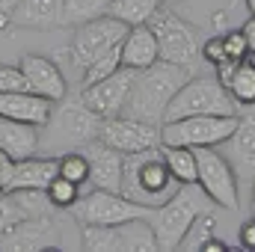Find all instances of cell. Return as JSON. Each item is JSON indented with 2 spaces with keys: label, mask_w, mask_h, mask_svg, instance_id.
<instances>
[{
  "label": "cell",
  "mask_w": 255,
  "mask_h": 252,
  "mask_svg": "<svg viewBox=\"0 0 255 252\" xmlns=\"http://www.w3.org/2000/svg\"><path fill=\"white\" fill-rule=\"evenodd\" d=\"M190 74H193L190 68L163 63V60H157L154 65H148L142 71H136L133 74V83H130V92H128L122 116L160 125L163 116H166V107H169L172 95L190 80Z\"/></svg>",
  "instance_id": "cell-1"
},
{
  "label": "cell",
  "mask_w": 255,
  "mask_h": 252,
  "mask_svg": "<svg viewBox=\"0 0 255 252\" xmlns=\"http://www.w3.org/2000/svg\"><path fill=\"white\" fill-rule=\"evenodd\" d=\"M178 187V181L172 178L160 145L157 148H145V151H133L125 154V166H122V187L119 193L145 208H157L163 205Z\"/></svg>",
  "instance_id": "cell-2"
},
{
  "label": "cell",
  "mask_w": 255,
  "mask_h": 252,
  "mask_svg": "<svg viewBox=\"0 0 255 252\" xmlns=\"http://www.w3.org/2000/svg\"><path fill=\"white\" fill-rule=\"evenodd\" d=\"M101 130V119L80 101L65 95L57 110H51V119L39 127V151L42 154H63L71 148H83L89 139H95Z\"/></svg>",
  "instance_id": "cell-3"
},
{
  "label": "cell",
  "mask_w": 255,
  "mask_h": 252,
  "mask_svg": "<svg viewBox=\"0 0 255 252\" xmlns=\"http://www.w3.org/2000/svg\"><path fill=\"white\" fill-rule=\"evenodd\" d=\"M208 211H217V205L199 184H178L175 193L163 205H157L151 220H148L154 229V238H157V250H178L190 223L199 214H208Z\"/></svg>",
  "instance_id": "cell-4"
},
{
  "label": "cell",
  "mask_w": 255,
  "mask_h": 252,
  "mask_svg": "<svg viewBox=\"0 0 255 252\" xmlns=\"http://www.w3.org/2000/svg\"><path fill=\"white\" fill-rule=\"evenodd\" d=\"M202 113H214V116H238V104L229 95V89L217 80V74H202L193 77L172 95L163 122L172 119H184V116H202ZM160 122V125H163Z\"/></svg>",
  "instance_id": "cell-5"
},
{
  "label": "cell",
  "mask_w": 255,
  "mask_h": 252,
  "mask_svg": "<svg viewBox=\"0 0 255 252\" xmlns=\"http://www.w3.org/2000/svg\"><path fill=\"white\" fill-rule=\"evenodd\" d=\"M80 250L86 252H157L154 229L145 217L113 226H80Z\"/></svg>",
  "instance_id": "cell-6"
},
{
  "label": "cell",
  "mask_w": 255,
  "mask_h": 252,
  "mask_svg": "<svg viewBox=\"0 0 255 252\" xmlns=\"http://www.w3.org/2000/svg\"><path fill=\"white\" fill-rule=\"evenodd\" d=\"M148 27H151L154 39H157V60L172 65H184V68H193L202 60V42H199L196 30L184 18H178L175 12L160 6L148 18Z\"/></svg>",
  "instance_id": "cell-7"
},
{
  "label": "cell",
  "mask_w": 255,
  "mask_h": 252,
  "mask_svg": "<svg viewBox=\"0 0 255 252\" xmlns=\"http://www.w3.org/2000/svg\"><path fill=\"white\" fill-rule=\"evenodd\" d=\"M238 125V116H184L160 125V145H187V148H202V145H220L229 139V133Z\"/></svg>",
  "instance_id": "cell-8"
},
{
  "label": "cell",
  "mask_w": 255,
  "mask_h": 252,
  "mask_svg": "<svg viewBox=\"0 0 255 252\" xmlns=\"http://www.w3.org/2000/svg\"><path fill=\"white\" fill-rule=\"evenodd\" d=\"M193 151H196V184L211 196V202L217 208L238 211L241 184H238V175H235L232 163L217 151V145H202V148H193Z\"/></svg>",
  "instance_id": "cell-9"
},
{
  "label": "cell",
  "mask_w": 255,
  "mask_h": 252,
  "mask_svg": "<svg viewBox=\"0 0 255 252\" xmlns=\"http://www.w3.org/2000/svg\"><path fill=\"white\" fill-rule=\"evenodd\" d=\"M71 211H74L77 226H113V223H125V220H136V217L151 220V214H154V208L136 205V202L125 199L122 193H110V190L98 187L80 196Z\"/></svg>",
  "instance_id": "cell-10"
},
{
  "label": "cell",
  "mask_w": 255,
  "mask_h": 252,
  "mask_svg": "<svg viewBox=\"0 0 255 252\" xmlns=\"http://www.w3.org/2000/svg\"><path fill=\"white\" fill-rule=\"evenodd\" d=\"M128 27L122 21L110 18V15H101V18H92V21H83L77 24L74 36H71V65L77 71H83L86 65H92L101 54H107L113 45H119L125 39Z\"/></svg>",
  "instance_id": "cell-11"
},
{
  "label": "cell",
  "mask_w": 255,
  "mask_h": 252,
  "mask_svg": "<svg viewBox=\"0 0 255 252\" xmlns=\"http://www.w3.org/2000/svg\"><path fill=\"white\" fill-rule=\"evenodd\" d=\"M133 68H116L110 77L98 80V83H89V86H80V101L98 116V119H113V116H122L128 101V92H130V83H133Z\"/></svg>",
  "instance_id": "cell-12"
},
{
  "label": "cell",
  "mask_w": 255,
  "mask_h": 252,
  "mask_svg": "<svg viewBox=\"0 0 255 252\" xmlns=\"http://www.w3.org/2000/svg\"><path fill=\"white\" fill-rule=\"evenodd\" d=\"M98 139L122 154H133V151H145V148L160 145V125L139 122L130 116H113V119H101Z\"/></svg>",
  "instance_id": "cell-13"
},
{
  "label": "cell",
  "mask_w": 255,
  "mask_h": 252,
  "mask_svg": "<svg viewBox=\"0 0 255 252\" xmlns=\"http://www.w3.org/2000/svg\"><path fill=\"white\" fill-rule=\"evenodd\" d=\"M220 154L232 163L235 175H238V184L244 187H253L255 181V104L238 116V125L229 133L226 142H220Z\"/></svg>",
  "instance_id": "cell-14"
},
{
  "label": "cell",
  "mask_w": 255,
  "mask_h": 252,
  "mask_svg": "<svg viewBox=\"0 0 255 252\" xmlns=\"http://www.w3.org/2000/svg\"><path fill=\"white\" fill-rule=\"evenodd\" d=\"M57 238V229L51 223L48 214L39 217H21L18 223H12L9 229L0 232V252H36V250H57V244L51 241Z\"/></svg>",
  "instance_id": "cell-15"
},
{
  "label": "cell",
  "mask_w": 255,
  "mask_h": 252,
  "mask_svg": "<svg viewBox=\"0 0 255 252\" xmlns=\"http://www.w3.org/2000/svg\"><path fill=\"white\" fill-rule=\"evenodd\" d=\"M89 160V181L92 187L98 190H110V193H119L122 187V166H125V154L110 148L107 142H101L98 136L89 139L83 148H80Z\"/></svg>",
  "instance_id": "cell-16"
},
{
  "label": "cell",
  "mask_w": 255,
  "mask_h": 252,
  "mask_svg": "<svg viewBox=\"0 0 255 252\" xmlns=\"http://www.w3.org/2000/svg\"><path fill=\"white\" fill-rule=\"evenodd\" d=\"M18 65H21V71L27 77L30 92L45 95L51 101H63L68 95V80H65V74L60 71V65L54 60H48L42 54H24Z\"/></svg>",
  "instance_id": "cell-17"
},
{
  "label": "cell",
  "mask_w": 255,
  "mask_h": 252,
  "mask_svg": "<svg viewBox=\"0 0 255 252\" xmlns=\"http://www.w3.org/2000/svg\"><path fill=\"white\" fill-rule=\"evenodd\" d=\"M57 101L45 98V95H36L30 89H21V92H0V116L6 119H15V122H27V125L42 127L51 119V110H54Z\"/></svg>",
  "instance_id": "cell-18"
},
{
  "label": "cell",
  "mask_w": 255,
  "mask_h": 252,
  "mask_svg": "<svg viewBox=\"0 0 255 252\" xmlns=\"http://www.w3.org/2000/svg\"><path fill=\"white\" fill-rule=\"evenodd\" d=\"M60 175V157L54 154H30L24 160H15L12 178L6 190H45Z\"/></svg>",
  "instance_id": "cell-19"
},
{
  "label": "cell",
  "mask_w": 255,
  "mask_h": 252,
  "mask_svg": "<svg viewBox=\"0 0 255 252\" xmlns=\"http://www.w3.org/2000/svg\"><path fill=\"white\" fill-rule=\"evenodd\" d=\"M9 24L24 30H57L63 24V0H18Z\"/></svg>",
  "instance_id": "cell-20"
},
{
  "label": "cell",
  "mask_w": 255,
  "mask_h": 252,
  "mask_svg": "<svg viewBox=\"0 0 255 252\" xmlns=\"http://www.w3.org/2000/svg\"><path fill=\"white\" fill-rule=\"evenodd\" d=\"M119 54H122V65L133 68V71H142L148 65L157 63V39L151 33L148 24H136V27H128L125 39L119 45Z\"/></svg>",
  "instance_id": "cell-21"
},
{
  "label": "cell",
  "mask_w": 255,
  "mask_h": 252,
  "mask_svg": "<svg viewBox=\"0 0 255 252\" xmlns=\"http://www.w3.org/2000/svg\"><path fill=\"white\" fill-rule=\"evenodd\" d=\"M0 148L12 160H24L30 154H39V127L0 116Z\"/></svg>",
  "instance_id": "cell-22"
},
{
  "label": "cell",
  "mask_w": 255,
  "mask_h": 252,
  "mask_svg": "<svg viewBox=\"0 0 255 252\" xmlns=\"http://www.w3.org/2000/svg\"><path fill=\"white\" fill-rule=\"evenodd\" d=\"M160 9V0H110L104 15L122 21L125 27H136V24H148V18Z\"/></svg>",
  "instance_id": "cell-23"
},
{
  "label": "cell",
  "mask_w": 255,
  "mask_h": 252,
  "mask_svg": "<svg viewBox=\"0 0 255 252\" xmlns=\"http://www.w3.org/2000/svg\"><path fill=\"white\" fill-rule=\"evenodd\" d=\"M229 89V95L235 98V104H244V107H253L255 104V68L250 60H241V63L232 68L229 80L223 83Z\"/></svg>",
  "instance_id": "cell-24"
},
{
  "label": "cell",
  "mask_w": 255,
  "mask_h": 252,
  "mask_svg": "<svg viewBox=\"0 0 255 252\" xmlns=\"http://www.w3.org/2000/svg\"><path fill=\"white\" fill-rule=\"evenodd\" d=\"M160 154L178 184H196V151L187 145H160Z\"/></svg>",
  "instance_id": "cell-25"
},
{
  "label": "cell",
  "mask_w": 255,
  "mask_h": 252,
  "mask_svg": "<svg viewBox=\"0 0 255 252\" xmlns=\"http://www.w3.org/2000/svg\"><path fill=\"white\" fill-rule=\"evenodd\" d=\"M214 229H217V217H214V211H208V214H199V217L190 223L187 235L181 238L178 250H184V252H202V244H205V241L214 235Z\"/></svg>",
  "instance_id": "cell-26"
},
{
  "label": "cell",
  "mask_w": 255,
  "mask_h": 252,
  "mask_svg": "<svg viewBox=\"0 0 255 252\" xmlns=\"http://www.w3.org/2000/svg\"><path fill=\"white\" fill-rule=\"evenodd\" d=\"M122 45V42H119ZM119 45H113L107 54H101L98 60L92 65H86L83 71H80V86H89V83H98V80H104V77H110L116 68H122V54H119Z\"/></svg>",
  "instance_id": "cell-27"
},
{
  "label": "cell",
  "mask_w": 255,
  "mask_h": 252,
  "mask_svg": "<svg viewBox=\"0 0 255 252\" xmlns=\"http://www.w3.org/2000/svg\"><path fill=\"white\" fill-rule=\"evenodd\" d=\"M110 0H63V24H83L101 18Z\"/></svg>",
  "instance_id": "cell-28"
},
{
  "label": "cell",
  "mask_w": 255,
  "mask_h": 252,
  "mask_svg": "<svg viewBox=\"0 0 255 252\" xmlns=\"http://www.w3.org/2000/svg\"><path fill=\"white\" fill-rule=\"evenodd\" d=\"M57 157H60V175H63V178L74 181V184L89 181V160H86V154H83L80 148L63 151V154H57Z\"/></svg>",
  "instance_id": "cell-29"
},
{
  "label": "cell",
  "mask_w": 255,
  "mask_h": 252,
  "mask_svg": "<svg viewBox=\"0 0 255 252\" xmlns=\"http://www.w3.org/2000/svg\"><path fill=\"white\" fill-rule=\"evenodd\" d=\"M45 193H48V199H51L54 208L65 211V208H74V202L80 199V184H74V181H68L63 175H57V178L45 187Z\"/></svg>",
  "instance_id": "cell-30"
},
{
  "label": "cell",
  "mask_w": 255,
  "mask_h": 252,
  "mask_svg": "<svg viewBox=\"0 0 255 252\" xmlns=\"http://www.w3.org/2000/svg\"><path fill=\"white\" fill-rule=\"evenodd\" d=\"M21 89H30L21 65L0 63V92H21Z\"/></svg>",
  "instance_id": "cell-31"
},
{
  "label": "cell",
  "mask_w": 255,
  "mask_h": 252,
  "mask_svg": "<svg viewBox=\"0 0 255 252\" xmlns=\"http://www.w3.org/2000/svg\"><path fill=\"white\" fill-rule=\"evenodd\" d=\"M223 48H226V60H232V63H241V60H247V54H250L247 39H244L241 30H226V33H223Z\"/></svg>",
  "instance_id": "cell-32"
},
{
  "label": "cell",
  "mask_w": 255,
  "mask_h": 252,
  "mask_svg": "<svg viewBox=\"0 0 255 252\" xmlns=\"http://www.w3.org/2000/svg\"><path fill=\"white\" fill-rule=\"evenodd\" d=\"M202 60L211 65H220L226 60V48H223V36H211V39H205V45H202Z\"/></svg>",
  "instance_id": "cell-33"
},
{
  "label": "cell",
  "mask_w": 255,
  "mask_h": 252,
  "mask_svg": "<svg viewBox=\"0 0 255 252\" xmlns=\"http://www.w3.org/2000/svg\"><path fill=\"white\" fill-rule=\"evenodd\" d=\"M241 247L244 250H250V252H255V217H250L244 226H241Z\"/></svg>",
  "instance_id": "cell-34"
},
{
  "label": "cell",
  "mask_w": 255,
  "mask_h": 252,
  "mask_svg": "<svg viewBox=\"0 0 255 252\" xmlns=\"http://www.w3.org/2000/svg\"><path fill=\"white\" fill-rule=\"evenodd\" d=\"M12 169H15V160L0 148V190L9 187V178H12Z\"/></svg>",
  "instance_id": "cell-35"
},
{
  "label": "cell",
  "mask_w": 255,
  "mask_h": 252,
  "mask_svg": "<svg viewBox=\"0 0 255 252\" xmlns=\"http://www.w3.org/2000/svg\"><path fill=\"white\" fill-rule=\"evenodd\" d=\"M241 33H244V39H247V48L255 51V15H250V21L241 27Z\"/></svg>",
  "instance_id": "cell-36"
},
{
  "label": "cell",
  "mask_w": 255,
  "mask_h": 252,
  "mask_svg": "<svg viewBox=\"0 0 255 252\" xmlns=\"http://www.w3.org/2000/svg\"><path fill=\"white\" fill-rule=\"evenodd\" d=\"M226 250H229V247H226L223 241H217L214 235H211V238H208V241L202 244V252H226Z\"/></svg>",
  "instance_id": "cell-37"
},
{
  "label": "cell",
  "mask_w": 255,
  "mask_h": 252,
  "mask_svg": "<svg viewBox=\"0 0 255 252\" xmlns=\"http://www.w3.org/2000/svg\"><path fill=\"white\" fill-rule=\"evenodd\" d=\"M15 3H18V0H0V15H3V18H9V15H12V9H15Z\"/></svg>",
  "instance_id": "cell-38"
},
{
  "label": "cell",
  "mask_w": 255,
  "mask_h": 252,
  "mask_svg": "<svg viewBox=\"0 0 255 252\" xmlns=\"http://www.w3.org/2000/svg\"><path fill=\"white\" fill-rule=\"evenodd\" d=\"M211 21H214V27H217V30H223V33H226V12H214V18H211Z\"/></svg>",
  "instance_id": "cell-39"
},
{
  "label": "cell",
  "mask_w": 255,
  "mask_h": 252,
  "mask_svg": "<svg viewBox=\"0 0 255 252\" xmlns=\"http://www.w3.org/2000/svg\"><path fill=\"white\" fill-rule=\"evenodd\" d=\"M247 9H250V15H255V0H247Z\"/></svg>",
  "instance_id": "cell-40"
},
{
  "label": "cell",
  "mask_w": 255,
  "mask_h": 252,
  "mask_svg": "<svg viewBox=\"0 0 255 252\" xmlns=\"http://www.w3.org/2000/svg\"><path fill=\"white\" fill-rule=\"evenodd\" d=\"M6 27H9V18H3V15H0V30H6Z\"/></svg>",
  "instance_id": "cell-41"
},
{
  "label": "cell",
  "mask_w": 255,
  "mask_h": 252,
  "mask_svg": "<svg viewBox=\"0 0 255 252\" xmlns=\"http://www.w3.org/2000/svg\"><path fill=\"white\" fill-rule=\"evenodd\" d=\"M247 60H250V63H253V68H255V51H250V54H247Z\"/></svg>",
  "instance_id": "cell-42"
},
{
  "label": "cell",
  "mask_w": 255,
  "mask_h": 252,
  "mask_svg": "<svg viewBox=\"0 0 255 252\" xmlns=\"http://www.w3.org/2000/svg\"><path fill=\"white\" fill-rule=\"evenodd\" d=\"M253 211H255V181H253Z\"/></svg>",
  "instance_id": "cell-43"
},
{
  "label": "cell",
  "mask_w": 255,
  "mask_h": 252,
  "mask_svg": "<svg viewBox=\"0 0 255 252\" xmlns=\"http://www.w3.org/2000/svg\"><path fill=\"white\" fill-rule=\"evenodd\" d=\"M160 3H175V0H160Z\"/></svg>",
  "instance_id": "cell-44"
}]
</instances>
